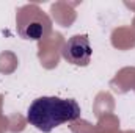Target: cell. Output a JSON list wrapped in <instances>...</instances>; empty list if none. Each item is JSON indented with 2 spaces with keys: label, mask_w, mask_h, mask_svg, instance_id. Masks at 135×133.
Segmentation results:
<instances>
[{
  "label": "cell",
  "mask_w": 135,
  "mask_h": 133,
  "mask_svg": "<svg viewBox=\"0 0 135 133\" xmlns=\"http://www.w3.org/2000/svg\"><path fill=\"white\" fill-rule=\"evenodd\" d=\"M80 114V106L74 99L42 96L33 100L28 106L27 121L42 133H49L65 122L77 121Z\"/></svg>",
  "instance_id": "1"
},
{
  "label": "cell",
  "mask_w": 135,
  "mask_h": 133,
  "mask_svg": "<svg viewBox=\"0 0 135 133\" xmlns=\"http://www.w3.org/2000/svg\"><path fill=\"white\" fill-rule=\"evenodd\" d=\"M91 53L93 50L90 45V38L86 34H75L69 38L61 49V55L68 63L82 67L90 64Z\"/></svg>",
  "instance_id": "2"
}]
</instances>
